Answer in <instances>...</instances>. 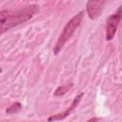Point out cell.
<instances>
[{
    "mask_svg": "<svg viewBox=\"0 0 122 122\" xmlns=\"http://www.w3.org/2000/svg\"><path fill=\"white\" fill-rule=\"evenodd\" d=\"M38 6L32 5L13 10H0V34L30 20L37 11Z\"/></svg>",
    "mask_w": 122,
    "mask_h": 122,
    "instance_id": "obj_1",
    "label": "cell"
},
{
    "mask_svg": "<svg viewBox=\"0 0 122 122\" xmlns=\"http://www.w3.org/2000/svg\"><path fill=\"white\" fill-rule=\"evenodd\" d=\"M83 15L84 12L80 11L79 13H77L76 15H74L64 27L61 34L59 35L57 42L53 48V52L54 54H58V52L61 51V49L63 48V46L66 44V42L71 37V35L73 34V32L75 31V30L79 27L82 19H83Z\"/></svg>",
    "mask_w": 122,
    "mask_h": 122,
    "instance_id": "obj_2",
    "label": "cell"
},
{
    "mask_svg": "<svg viewBox=\"0 0 122 122\" xmlns=\"http://www.w3.org/2000/svg\"><path fill=\"white\" fill-rule=\"evenodd\" d=\"M120 20H121V7H119L116 13L110 15L109 18L107 19V22H106V39L108 41L112 40L114 37Z\"/></svg>",
    "mask_w": 122,
    "mask_h": 122,
    "instance_id": "obj_3",
    "label": "cell"
},
{
    "mask_svg": "<svg viewBox=\"0 0 122 122\" xmlns=\"http://www.w3.org/2000/svg\"><path fill=\"white\" fill-rule=\"evenodd\" d=\"M83 95H84V93L83 92H81V93H79L74 99H73V101L71 102V106L66 110V111H64L63 112H60V113H57V114H53V115H51V116H50L49 118H48V121L49 122H52V121H57V120H62V119H64V118H66L69 114H71V112L78 106V104H79V102H80V100H81V98L83 97Z\"/></svg>",
    "mask_w": 122,
    "mask_h": 122,
    "instance_id": "obj_4",
    "label": "cell"
},
{
    "mask_svg": "<svg viewBox=\"0 0 122 122\" xmlns=\"http://www.w3.org/2000/svg\"><path fill=\"white\" fill-rule=\"evenodd\" d=\"M105 1H89L86 6L87 13L91 19H95L100 16Z\"/></svg>",
    "mask_w": 122,
    "mask_h": 122,
    "instance_id": "obj_5",
    "label": "cell"
},
{
    "mask_svg": "<svg viewBox=\"0 0 122 122\" xmlns=\"http://www.w3.org/2000/svg\"><path fill=\"white\" fill-rule=\"evenodd\" d=\"M71 87H72V84L65 85V86H60V87H58V88L55 90L54 95H55V96H62V95H64L65 93H67V92L70 91V89H71Z\"/></svg>",
    "mask_w": 122,
    "mask_h": 122,
    "instance_id": "obj_6",
    "label": "cell"
},
{
    "mask_svg": "<svg viewBox=\"0 0 122 122\" xmlns=\"http://www.w3.org/2000/svg\"><path fill=\"white\" fill-rule=\"evenodd\" d=\"M21 109H22V105H21L19 102H16V103H14V104H12L10 107H9V108L6 110V112H7V113H15V112H19Z\"/></svg>",
    "mask_w": 122,
    "mask_h": 122,
    "instance_id": "obj_7",
    "label": "cell"
},
{
    "mask_svg": "<svg viewBox=\"0 0 122 122\" xmlns=\"http://www.w3.org/2000/svg\"><path fill=\"white\" fill-rule=\"evenodd\" d=\"M97 120H98V118H97V117H92V118H91L88 122H97Z\"/></svg>",
    "mask_w": 122,
    "mask_h": 122,
    "instance_id": "obj_8",
    "label": "cell"
},
{
    "mask_svg": "<svg viewBox=\"0 0 122 122\" xmlns=\"http://www.w3.org/2000/svg\"><path fill=\"white\" fill-rule=\"evenodd\" d=\"M0 72H1V69H0Z\"/></svg>",
    "mask_w": 122,
    "mask_h": 122,
    "instance_id": "obj_9",
    "label": "cell"
}]
</instances>
